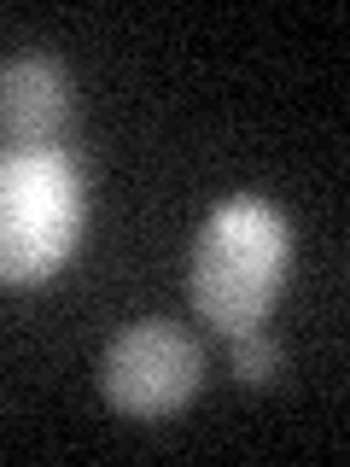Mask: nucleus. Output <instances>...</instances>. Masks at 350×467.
Wrapping results in <instances>:
<instances>
[{"label":"nucleus","instance_id":"f257e3e1","mask_svg":"<svg viewBox=\"0 0 350 467\" xmlns=\"http://www.w3.org/2000/svg\"><path fill=\"white\" fill-rule=\"evenodd\" d=\"M292 281V216L262 193L222 199L187 252V304L211 333L240 339L262 327Z\"/></svg>","mask_w":350,"mask_h":467},{"label":"nucleus","instance_id":"f03ea898","mask_svg":"<svg viewBox=\"0 0 350 467\" xmlns=\"http://www.w3.org/2000/svg\"><path fill=\"white\" fill-rule=\"evenodd\" d=\"M88 228V175L65 146L0 152V286L36 292L58 281Z\"/></svg>","mask_w":350,"mask_h":467},{"label":"nucleus","instance_id":"7ed1b4c3","mask_svg":"<svg viewBox=\"0 0 350 467\" xmlns=\"http://www.w3.org/2000/svg\"><path fill=\"white\" fill-rule=\"evenodd\" d=\"M204 386V345L170 316H140L99 350V398L129 420H164Z\"/></svg>","mask_w":350,"mask_h":467},{"label":"nucleus","instance_id":"20e7f679","mask_svg":"<svg viewBox=\"0 0 350 467\" xmlns=\"http://www.w3.org/2000/svg\"><path fill=\"white\" fill-rule=\"evenodd\" d=\"M77 88L53 53H18L0 65V135L12 146H65Z\"/></svg>","mask_w":350,"mask_h":467},{"label":"nucleus","instance_id":"39448f33","mask_svg":"<svg viewBox=\"0 0 350 467\" xmlns=\"http://www.w3.org/2000/svg\"><path fill=\"white\" fill-rule=\"evenodd\" d=\"M228 362H233V374H240L245 386H281V379H286V350L274 345L262 327L228 339Z\"/></svg>","mask_w":350,"mask_h":467}]
</instances>
